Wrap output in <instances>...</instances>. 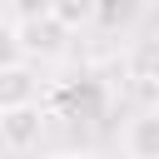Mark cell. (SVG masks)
<instances>
[{
    "label": "cell",
    "instance_id": "obj_7",
    "mask_svg": "<svg viewBox=\"0 0 159 159\" xmlns=\"http://www.w3.org/2000/svg\"><path fill=\"white\" fill-rule=\"evenodd\" d=\"M139 15H144V0H99L94 25H99L104 35H129V30L139 25Z\"/></svg>",
    "mask_w": 159,
    "mask_h": 159
},
{
    "label": "cell",
    "instance_id": "obj_8",
    "mask_svg": "<svg viewBox=\"0 0 159 159\" xmlns=\"http://www.w3.org/2000/svg\"><path fill=\"white\" fill-rule=\"evenodd\" d=\"M65 30H84V25H94V15H99V0H55V10H50Z\"/></svg>",
    "mask_w": 159,
    "mask_h": 159
},
{
    "label": "cell",
    "instance_id": "obj_4",
    "mask_svg": "<svg viewBox=\"0 0 159 159\" xmlns=\"http://www.w3.org/2000/svg\"><path fill=\"white\" fill-rule=\"evenodd\" d=\"M40 129H45V109H20V114H5L0 119V139L5 149H35L40 144Z\"/></svg>",
    "mask_w": 159,
    "mask_h": 159
},
{
    "label": "cell",
    "instance_id": "obj_10",
    "mask_svg": "<svg viewBox=\"0 0 159 159\" xmlns=\"http://www.w3.org/2000/svg\"><path fill=\"white\" fill-rule=\"evenodd\" d=\"M10 10H15V20H20V25H30V20H50L55 0H10Z\"/></svg>",
    "mask_w": 159,
    "mask_h": 159
},
{
    "label": "cell",
    "instance_id": "obj_9",
    "mask_svg": "<svg viewBox=\"0 0 159 159\" xmlns=\"http://www.w3.org/2000/svg\"><path fill=\"white\" fill-rule=\"evenodd\" d=\"M20 60H25V45H20V25L0 20V70H10V65H20Z\"/></svg>",
    "mask_w": 159,
    "mask_h": 159
},
{
    "label": "cell",
    "instance_id": "obj_1",
    "mask_svg": "<svg viewBox=\"0 0 159 159\" xmlns=\"http://www.w3.org/2000/svg\"><path fill=\"white\" fill-rule=\"evenodd\" d=\"M40 99H45V80H40V70L30 60L0 70V119L20 114V109H40Z\"/></svg>",
    "mask_w": 159,
    "mask_h": 159
},
{
    "label": "cell",
    "instance_id": "obj_6",
    "mask_svg": "<svg viewBox=\"0 0 159 159\" xmlns=\"http://www.w3.org/2000/svg\"><path fill=\"white\" fill-rule=\"evenodd\" d=\"M124 70H129L134 84L159 89V40H134L129 55H124Z\"/></svg>",
    "mask_w": 159,
    "mask_h": 159
},
{
    "label": "cell",
    "instance_id": "obj_3",
    "mask_svg": "<svg viewBox=\"0 0 159 159\" xmlns=\"http://www.w3.org/2000/svg\"><path fill=\"white\" fill-rule=\"evenodd\" d=\"M119 144L129 159H159V104H144L139 114H129L119 129Z\"/></svg>",
    "mask_w": 159,
    "mask_h": 159
},
{
    "label": "cell",
    "instance_id": "obj_2",
    "mask_svg": "<svg viewBox=\"0 0 159 159\" xmlns=\"http://www.w3.org/2000/svg\"><path fill=\"white\" fill-rule=\"evenodd\" d=\"M99 109H104V84H94V80L50 89V114H60V119H94Z\"/></svg>",
    "mask_w": 159,
    "mask_h": 159
},
{
    "label": "cell",
    "instance_id": "obj_11",
    "mask_svg": "<svg viewBox=\"0 0 159 159\" xmlns=\"http://www.w3.org/2000/svg\"><path fill=\"white\" fill-rule=\"evenodd\" d=\"M50 159H94L89 149H60V154H50Z\"/></svg>",
    "mask_w": 159,
    "mask_h": 159
},
{
    "label": "cell",
    "instance_id": "obj_5",
    "mask_svg": "<svg viewBox=\"0 0 159 159\" xmlns=\"http://www.w3.org/2000/svg\"><path fill=\"white\" fill-rule=\"evenodd\" d=\"M65 35H70V30H65L55 15H50V20H30V25H20V45H25L30 55H45V60L65 50Z\"/></svg>",
    "mask_w": 159,
    "mask_h": 159
}]
</instances>
